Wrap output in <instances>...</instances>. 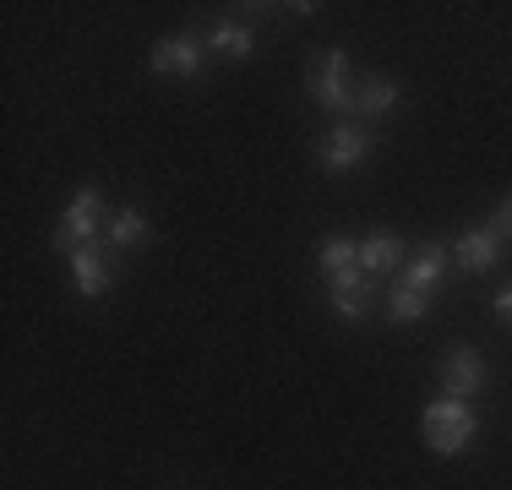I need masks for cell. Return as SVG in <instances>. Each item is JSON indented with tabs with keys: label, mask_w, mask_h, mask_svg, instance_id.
Segmentation results:
<instances>
[{
	"label": "cell",
	"mask_w": 512,
	"mask_h": 490,
	"mask_svg": "<svg viewBox=\"0 0 512 490\" xmlns=\"http://www.w3.org/2000/svg\"><path fill=\"white\" fill-rule=\"evenodd\" d=\"M420 431H425V447H431V452L458 458V452H469L474 436H480V414H474V403H463V398H453V392H442V398L425 403Z\"/></svg>",
	"instance_id": "6da1fadb"
},
{
	"label": "cell",
	"mask_w": 512,
	"mask_h": 490,
	"mask_svg": "<svg viewBox=\"0 0 512 490\" xmlns=\"http://www.w3.org/2000/svg\"><path fill=\"white\" fill-rule=\"evenodd\" d=\"M306 88H311V98L327 109V115H349V109H355V77H349L344 49H322V55L311 60Z\"/></svg>",
	"instance_id": "7a4b0ae2"
},
{
	"label": "cell",
	"mask_w": 512,
	"mask_h": 490,
	"mask_svg": "<svg viewBox=\"0 0 512 490\" xmlns=\"http://www.w3.org/2000/svg\"><path fill=\"white\" fill-rule=\"evenodd\" d=\"M109 224V213H104V196L99 186H82L77 196L66 202V213H60V224H55V251H82V245H93V235Z\"/></svg>",
	"instance_id": "3957f363"
},
{
	"label": "cell",
	"mask_w": 512,
	"mask_h": 490,
	"mask_svg": "<svg viewBox=\"0 0 512 490\" xmlns=\"http://www.w3.org/2000/svg\"><path fill=\"white\" fill-rule=\"evenodd\" d=\"M371 131L365 126H349V120H333L327 126V137L316 142V164L327 169V175H349V169H360L365 158H371Z\"/></svg>",
	"instance_id": "277c9868"
},
{
	"label": "cell",
	"mask_w": 512,
	"mask_h": 490,
	"mask_svg": "<svg viewBox=\"0 0 512 490\" xmlns=\"http://www.w3.org/2000/svg\"><path fill=\"white\" fill-rule=\"evenodd\" d=\"M148 66L158 71V77H202V66H207V44H202V33H169V39H158L153 44V55H148Z\"/></svg>",
	"instance_id": "5b68a950"
},
{
	"label": "cell",
	"mask_w": 512,
	"mask_h": 490,
	"mask_svg": "<svg viewBox=\"0 0 512 490\" xmlns=\"http://www.w3.org/2000/svg\"><path fill=\"white\" fill-rule=\"evenodd\" d=\"M485 387H491V371H485L480 349H469V343H453V349L442 354V392H453V398L474 403Z\"/></svg>",
	"instance_id": "8992f818"
},
{
	"label": "cell",
	"mask_w": 512,
	"mask_h": 490,
	"mask_svg": "<svg viewBox=\"0 0 512 490\" xmlns=\"http://www.w3.org/2000/svg\"><path fill=\"white\" fill-rule=\"evenodd\" d=\"M447 267H453V245L425 240L420 251L404 256V267H398V284H404V289H420V294H436V289L447 284Z\"/></svg>",
	"instance_id": "52a82bcc"
},
{
	"label": "cell",
	"mask_w": 512,
	"mask_h": 490,
	"mask_svg": "<svg viewBox=\"0 0 512 490\" xmlns=\"http://www.w3.org/2000/svg\"><path fill=\"white\" fill-rule=\"evenodd\" d=\"M327 305H333L338 322H365V316L376 311V278H365L360 267L327 278Z\"/></svg>",
	"instance_id": "ba28073f"
},
{
	"label": "cell",
	"mask_w": 512,
	"mask_h": 490,
	"mask_svg": "<svg viewBox=\"0 0 512 490\" xmlns=\"http://www.w3.org/2000/svg\"><path fill=\"white\" fill-rule=\"evenodd\" d=\"M502 256H507V240L502 235H491L485 224H474V229H463V235L453 240V262H458V273H496L502 267Z\"/></svg>",
	"instance_id": "9c48e42d"
},
{
	"label": "cell",
	"mask_w": 512,
	"mask_h": 490,
	"mask_svg": "<svg viewBox=\"0 0 512 490\" xmlns=\"http://www.w3.org/2000/svg\"><path fill=\"white\" fill-rule=\"evenodd\" d=\"M71 289H77L82 300H104V294L115 289V267H109L104 245H82V251H71Z\"/></svg>",
	"instance_id": "30bf717a"
},
{
	"label": "cell",
	"mask_w": 512,
	"mask_h": 490,
	"mask_svg": "<svg viewBox=\"0 0 512 490\" xmlns=\"http://www.w3.org/2000/svg\"><path fill=\"white\" fill-rule=\"evenodd\" d=\"M398 98H404V88H398L393 77H365L355 88V115L365 120V126H382V120L398 109Z\"/></svg>",
	"instance_id": "8fae6325"
},
{
	"label": "cell",
	"mask_w": 512,
	"mask_h": 490,
	"mask_svg": "<svg viewBox=\"0 0 512 490\" xmlns=\"http://www.w3.org/2000/svg\"><path fill=\"white\" fill-rule=\"evenodd\" d=\"M360 245V273L365 278H376V273H398V267H404V240L398 235H382V229H376V235H365V240H355Z\"/></svg>",
	"instance_id": "7c38bea8"
},
{
	"label": "cell",
	"mask_w": 512,
	"mask_h": 490,
	"mask_svg": "<svg viewBox=\"0 0 512 490\" xmlns=\"http://www.w3.org/2000/svg\"><path fill=\"white\" fill-rule=\"evenodd\" d=\"M104 235H109L115 251H137V245L153 240V224H148V213H142V207H115V213H109V224H104Z\"/></svg>",
	"instance_id": "4fadbf2b"
},
{
	"label": "cell",
	"mask_w": 512,
	"mask_h": 490,
	"mask_svg": "<svg viewBox=\"0 0 512 490\" xmlns=\"http://www.w3.org/2000/svg\"><path fill=\"white\" fill-rule=\"evenodd\" d=\"M316 262H322V278H338V273H349V267H360V245L344 240V235H327L316 245Z\"/></svg>",
	"instance_id": "5bb4252c"
},
{
	"label": "cell",
	"mask_w": 512,
	"mask_h": 490,
	"mask_svg": "<svg viewBox=\"0 0 512 490\" xmlns=\"http://www.w3.org/2000/svg\"><path fill=\"white\" fill-rule=\"evenodd\" d=\"M251 44H256V33L246 28V22H218L213 39H207V49H213V55H224V60H246Z\"/></svg>",
	"instance_id": "9a60e30c"
},
{
	"label": "cell",
	"mask_w": 512,
	"mask_h": 490,
	"mask_svg": "<svg viewBox=\"0 0 512 490\" xmlns=\"http://www.w3.org/2000/svg\"><path fill=\"white\" fill-rule=\"evenodd\" d=\"M425 305H431V294H420V289H404V284H393V294H387V322L409 327V322H420V316H425Z\"/></svg>",
	"instance_id": "2e32d148"
},
{
	"label": "cell",
	"mask_w": 512,
	"mask_h": 490,
	"mask_svg": "<svg viewBox=\"0 0 512 490\" xmlns=\"http://www.w3.org/2000/svg\"><path fill=\"white\" fill-rule=\"evenodd\" d=\"M491 235H502V240H512V196H502V202H496V213H491Z\"/></svg>",
	"instance_id": "e0dca14e"
},
{
	"label": "cell",
	"mask_w": 512,
	"mask_h": 490,
	"mask_svg": "<svg viewBox=\"0 0 512 490\" xmlns=\"http://www.w3.org/2000/svg\"><path fill=\"white\" fill-rule=\"evenodd\" d=\"M496 316H502V322L512 327V284H502V289H496Z\"/></svg>",
	"instance_id": "ac0fdd59"
}]
</instances>
